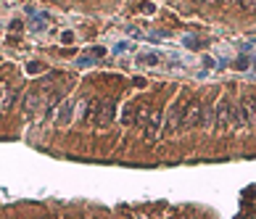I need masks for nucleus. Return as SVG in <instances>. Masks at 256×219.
Listing matches in <instances>:
<instances>
[{
  "label": "nucleus",
  "instance_id": "1",
  "mask_svg": "<svg viewBox=\"0 0 256 219\" xmlns=\"http://www.w3.org/2000/svg\"><path fill=\"white\" fill-rule=\"evenodd\" d=\"M216 130L220 132H227V130H232V127H238L240 124V114H238V106H232L230 100H222L220 103V108H216Z\"/></svg>",
  "mask_w": 256,
  "mask_h": 219
}]
</instances>
